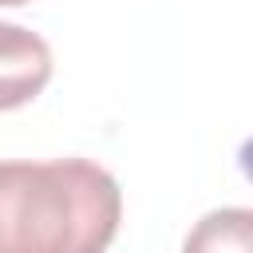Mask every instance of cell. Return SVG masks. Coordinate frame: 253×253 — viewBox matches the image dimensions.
Segmentation results:
<instances>
[{
    "mask_svg": "<svg viewBox=\"0 0 253 253\" xmlns=\"http://www.w3.org/2000/svg\"><path fill=\"white\" fill-rule=\"evenodd\" d=\"M51 47L43 36L0 20V111L32 103L51 79Z\"/></svg>",
    "mask_w": 253,
    "mask_h": 253,
    "instance_id": "2",
    "label": "cell"
},
{
    "mask_svg": "<svg viewBox=\"0 0 253 253\" xmlns=\"http://www.w3.org/2000/svg\"><path fill=\"white\" fill-rule=\"evenodd\" d=\"M182 253H253V210L225 206L206 213L186 233Z\"/></svg>",
    "mask_w": 253,
    "mask_h": 253,
    "instance_id": "3",
    "label": "cell"
},
{
    "mask_svg": "<svg viewBox=\"0 0 253 253\" xmlns=\"http://www.w3.org/2000/svg\"><path fill=\"white\" fill-rule=\"evenodd\" d=\"M123 190L87 158L0 162V253H107Z\"/></svg>",
    "mask_w": 253,
    "mask_h": 253,
    "instance_id": "1",
    "label": "cell"
},
{
    "mask_svg": "<svg viewBox=\"0 0 253 253\" xmlns=\"http://www.w3.org/2000/svg\"><path fill=\"white\" fill-rule=\"evenodd\" d=\"M20 4H28V0H0V8H20Z\"/></svg>",
    "mask_w": 253,
    "mask_h": 253,
    "instance_id": "4",
    "label": "cell"
}]
</instances>
